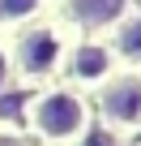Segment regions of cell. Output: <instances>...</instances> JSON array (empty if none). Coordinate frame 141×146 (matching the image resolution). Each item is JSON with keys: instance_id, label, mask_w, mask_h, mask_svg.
<instances>
[{"instance_id": "cell-1", "label": "cell", "mask_w": 141, "mask_h": 146, "mask_svg": "<svg viewBox=\"0 0 141 146\" xmlns=\"http://www.w3.org/2000/svg\"><path fill=\"white\" fill-rule=\"evenodd\" d=\"M30 120H34L39 137H47V142H73L86 133V103L68 90H51L34 103Z\"/></svg>"}, {"instance_id": "cell-7", "label": "cell", "mask_w": 141, "mask_h": 146, "mask_svg": "<svg viewBox=\"0 0 141 146\" xmlns=\"http://www.w3.org/2000/svg\"><path fill=\"white\" fill-rule=\"evenodd\" d=\"M5 82H9V56L0 52V86H5Z\"/></svg>"}, {"instance_id": "cell-6", "label": "cell", "mask_w": 141, "mask_h": 146, "mask_svg": "<svg viewBox=\"0 0 141 146\" xmlns=\"http://www.w3.org/2000/svg\"><path fill=\"white\" fill-rule=\"evenodd\" d=\"M34 9H39V0H0V17H9V22L13 17H30Z\"/></svg>"}, {"instance_id": "cell-3", "label": "cell", "mask_w": 141, "mask_h": 146, "mask_svg": "<svg viewBox=\"0 0 141 146\" xmlns=\"http://www.w3.org/2000/svg\"><path fill=\"white\" fill-rule=\"evenodd\" d=\"M107 112L124 125H137L141 120V82L137 78H124L107 90Z\"/></svg>"}, {"instance_id": "cell-2", "label": "cell", "mask_w": 141, "mask_h": 146, "mask_svg": "<svg viewBox=\"0 0 141 146\" xmlns=\"http://www.w3.org/2000/svg\"><path fill=\"white\" fill-rule=\"evenodd\" d=\"M22 64L26 73H51L60 64V39L51 30H34L22 39Z\"/></svg>"}, {"instance_id": "cell-4", "label": "cell", "mask_w": 141, "mask_h": 146, "mask_svg": "<svg viewBox=\"0 0 141 146\" xmlns=\"http://www.w3.org/2000/svg\"><path fill=\"white\" fill-rule=\"evenodd\" d=\"M107 69H111V52H107V47H98V43L77 47V56H73V73H77L81 82H103Z\"/></svg>"}, {"instance_id": "cell-5", "label": "cell", "mask_w": 141, "mask_h": 146, "mask_svg": "<svg viewBox=\"0 0 141 146\" xmlns=\"http://www.w3.org/2000/svg\"><path fill=\"white\" fill-rule=\"evenodd\" d=\"M73 9H77L81 22L98 26V22H111V17L120 13V0H73Z\"/></svg>"}]
</instances>
